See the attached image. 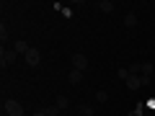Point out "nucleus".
Wrapping results in <instances>:
<instances>
[{
	"mask_svg": "<svg viewBox=\"0 0 155 116\" xmlns=\"http://www.w3.org/2000/svg\"><path fill=\"white\" fill-rule=\"evenodd\" d=\"M16 57H18L16 49H5V47H3V52H0V65H3V70H5L8 65H13V62H16Z\"/></svg>",
	"mask_w": 155,
	"mask_h": 116,
	"instance_id": "1",
	"label": "nucleus"
},
{
	"mask_svg": "<svg viewBox=\"0 0 155 116\" xmlns=\"http://www.w3.org/2000/svg\"><path fill=\"white\" fill-rule=\"evenodd\" d=\"M3 111H5L8 116H23V106L18 103V101H5V106H3Z\"/></svg>",
	"mask_w": 155,
	"mask_h": 116,
	"instance_id": "2",
	"label": "nucleus"
},
{
	"mask_svg": "<svg viewBox=\"0 0 155 116\" xmlns=\"http://www.w3.org/2000/svg\"><path fill=\"white\" fill-rule=\"evenodd\" d=\"M72 70L85 72V70H88V57H85V54H72Z\"/></svg>",
	"mask_w": 155,
	"mask_h": 116,
	"instance_id": "3",
	"label": "nucleus"
},
{
	"mask_svg": "<svg viewBox=\"0 0 155 116\" xmlns=\"http://www.w3.org/2000/svg\"><path fill=\"white\" fill-rule=\"evenodd\" d=\"M23 57H26V65H31V67H36L39 62H41V54H39V49H28Z\"/></svg>",
	"mask_w": 155,
	"mask_h": 116,
	"instance_id": "4",
	"label": "nucleus"
},
{
	"mask_svg": "<svg viewBox=\"0 0 155 116\" xmlns=\"http://www.w3.org/2000/svg\"><path fill=\"white\" fill-rule=\"evenodd\" d=\"M124 83H127L129 90H140V88H142V83H140V75H129Z\"/></svg>",
	"mask_w": 155,
	"mask_h": 116,
	"instance_id": "5",
	"label": "nucleus"
},
{
	"mask_svg": "<svg viewBox=\"0 0 155 116\" xmlns=\"http://www.w3.org/2000/svg\"><path fill=\"white\" fill-rule=\"evenodd\" d=\"M67 80H70L72 85H80V83H83V72H80V70H70V75H67Z\"/></svg>",
	"mask_w": 155,
	"mask_h": 116,
	"instance_id": "6",
	"label": "nucleus"
},
{
	"mask_svg": "<svg viewBox=\"0 0 155 116\" xmlns=\"http://www.w3.org/2000/svg\"><path fill=\"white\" fill-rule=\"evenodd\" d=\"M124 26H127V28H134V26H137V16H134L132 11L124 16Z\"/></svg>",
	"mask_w": 155,
	"mask_h": 116,
	"instance_id": "7",
	"label": "nucleus"
},
{
	"mask_svg": "<svg viewBox=\"0 0 155 116\" xmlns=\"http://www.w3.org/2000/svg\"><path fill=\"white\" fill-rule=\"evenodd\" d=\"M13 49H16V52H18V54H26V52H28V49H31V47H28V44H26V41H21V39H18L16 44H13Z\"/></svg>",
	"mask_w": 155,
	"mask_h": 116,
	"instance_id": "8",
	"label": "nucleus"
},
{
	"mask_svg": "<svg viewBox=\"0 0 155 116\" xmlns=\"http://www.w3.org/2000/svg\"><path fill=\"white\" fill-rule=\"evenodd\" d=\"M98 11L111 13V11H114V3H111V0H101V3H98Z\"/></svg>",
	"mask_w": 155,
	"mask_h": 116,
	"instance_id": "9",
	"label": "nucleus"
},
{
	"mask_svg": "<svg viewBox=\"0 0 155 116\" xmlns=\"http://www.w3.org/2000/svg\"><path fill=\"white\" fill-rule=\"evenodd\" d=\"M54 106H57V108H60V111H65L67 106H70V98H67V95H60V98H57V103H54Z\"/></svg>",
	"mask_w": 155,
	"mask_h": 116,
	"instance_id": "10",
	"label": "nucleus"
},
{
	"mask_svg": "<svg viewBox=\"0 0 155 116\" xmlns=\"http://www.w3.org/2000/svg\"><path fill=\"white\" fill-rule=\"evenodd\" d=\"M127 70H129V75H140V72H142V65H140V62H134V65H129Z\"/></svg>",
	"mask_w": 155,
	"mask_h": 116,
	"instance_id": "11",
	"label": "nucleus"
},
{
	"mask_svg": "<svg viewBox=\"0 0 155 116\" xmlns=\"http://www.w3.org/2000/svg\"><path fill=\"white\" fill-rule=\"evenodd\" d=\"M96 101H98V103H106V101H109V93H106V90H96Z\"/></svg>",
	"mask_w": 155,
	"mask_h": 116,
	"instance_id": "12",
	"label": "nucleus"
},
{
	"mask_svg": "<svg viewBox=\"0 0 155 116\" xmlns=\"http://www.w3.org/2000/svg\"><path fill=\"white\" fill-rule=\"evenodd\" d=\"M80 116H93V108H91L88 103H83L80 106Z\"/></svg>",
	"mask_w": 155,
	"mask_h": 116,
	"instance_id": "13",
	"label": "nucleus"
},
{
	"mask_svg": "<svg viewBox=\"0 0 155 116\" xmlns=\"http://www.w3.org/2000/svg\"><path fill=\"white\" fill-rule=\"evenodd\" d=\"M44 114H47V116H57V114H60V108H57V106H47Z\"/></svg>",
	"mask_w": 155,
	"mask_h": 116,
	"instance_id": "14",
	"label": "nucleus"
},
{
	"mask_svg": "<svg viewBox=\"0 0 155 116\" xmlns=\"http://www.w3.org/2000/svg\"><path fill=\"white\" fill-rule=\"evenodd\" d=\"M0 41H3V44H5V41H8V28H5V23L0 26Z\"/></svg>",
	"mask_w": 155,
	"mask_h": 116,
	"instance_id": "15",
	"label": "nucleus"
},
{
	"mask_svg": "<svg viewBox=\"0 0 155 116\" xmlns=\"http://www.w3.org/2000/svg\"><path fill=\"white\" fill-rule=\"evenodd\" d=\"M116 75L122 77V80H127V77H129V70H127V67H119V72H116Z\"/></svg>",
	"mask_w": 155,
	"mask_h": 116,
	"instance_id": "16",
	"label": "nucleus"
},
{
	"mask_svg": "<svg viewBox=\"0 0 155 116\" xmlns=\"http://www.w3.org/2000/svg\"><path fill=\"white\" fill-rule=\"evenodd\" d=\"M153 70H155V67L150 65V62H145V65H142V75H150V72H153Z\"/></svg>",
	"mask_w": 155,
	"mask_h": 116,
	"instance_id": "17",
	"label": "nucleus"
},
{
	"mask_svg": "<svg viewBox=\"0 0 155 116\" xmlns=\"http://www.w3.org/2000/svg\"><path fill=\"white\" fill-rule=\"evenodd\" d=\"M140 83H142V88H147L150 85V75H140Z\"/></svg>",
	"mask_w": 155,
	"mask_h": 116,
	"instance_id": "18",
	"label": "nucleus"
},
{
	"mask_svg": "<svg viewBox=\"0 0 155 116\" xmlns=\"http://www.w3.org/2000/svg\"><path fill=\"white\" fill-rule=\"evenodd\" d=\"M31 116H47V114H44V108H41V111H36V114H31Z\"/></svg>",
	"mask_w": 155,
	"mask_h": 116,
	"instance_id": "19",
	"label": "nucleus"
},
{
	"mask_svg": "<svg viewBox=\"0 0 155 116\" xmlns=\"http://www.w3.org/2000/svg\"><path fill=\"white\" fill-rule=\"evenodd\" d=\"M153 8H155V3H153Z\"/></svg>",
	"mask_w": 155,
	"mask_h": 116,
	"instance_id": "20",
	"label": "nucleus"
},
{
	"mask_svg": "<svg viewBox=\"0 0 155 116\" xmlns=\"http://www.w3.org/2000/svg\"><path fill=\"white\" fill-rule=\"evenodd\" d=\"M3 116H8V114H3Z\"/></svg>",
	"mask_w": 155,
	"mask_h": 116,
	"instance_id": "21",
	"label": "nucleus"
}]
</instances>
